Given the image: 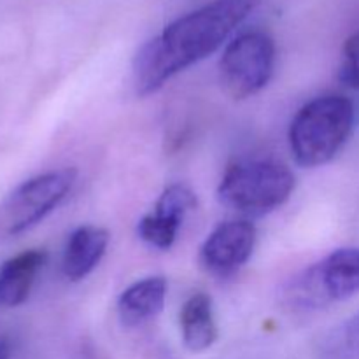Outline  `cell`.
Listing matches in <instances>:
<instances>
[{
  "label": "cell",
  "mask_w": 359,
  "mask_h": 359,
  "mask_svg": "<svg viewBox=\"0 0 359 359\" xmlns=\"http://www.w3.org/2000/svg\"><path fill=\"white\" fill-rule=\"evenodd\" d=\"M354 128V105L342 95H323L307 102L290 125V149L300 167L330 163Z\"/></svg>",
  "instance_id": "obj_2"
},
{
  "label": "cell",
  "mask_w": 359,
  "mask_h": 359,
  "mask_svg": "<svg viewBox=\"0 0 359 359\" xmlns=\"http://www.w3.org/2000/svg\"><path fill=\"white\" fill-rule=\"evenodd\" d=\"M276 69V42L266 32L251 30L231 39L219 60V81L235 100L259 93Z\"/></svg>",
  "instance_id": "obj_6"
},
{
  "label": "cell",
  "mask_w": 359,
  "mask_h": 359,
  "mask_svg": "<svg viewBox=\"0 0 359 359\" xmlns=\"http://www.w3.org/2000/svg\"><path fill=\"white\" fill-rule=\"evenodd\" d=\"M297 186L294 174L272 160H248L231 165L217 186V200L244 216H265L283 207Z\"/></svg>",
  "instance_id": "obj_3"
},
{
  "label": "cell",
  "mask_w": 359,
  "mask_h": 359,
  "mask_svg": "<svg viewBox=\"0 0 359 359\" xmlns=\"http://www.w3.org/2000/svg\"><path fill=\"white\" fill-rule=\"evenodd\" d=\"M182 342L191 353H203L217 340V325L214 318L212 298L195 293L184 302L179 314Z\"/></svg>",
  "instance_id": "obj_12"
},
{
  "label": "cell",
  "mask_w": 359,
  "mask_h": 359,
  "mask_svg": "<svg viewBox=\"0 0 359 359\" xmlns=\"http://www.w3.org/2000/svg\"><path fill=\"white\" fill-rule=\"evenodd\" d=\"M259 4L262 0H210L168 23L133 58L137 93H156L172 77L216 53Z\"/></svg>",
  "instance_id": "obj_1"
},
{
  "label": "cell",
  "mask_w": 359,
  "mask_h": 359,
  "mask_svg": "<svg viewBox=\"0 0 359 359\" xmlns=\"http://www.w3.org/2000/svg\"><path fill=\"white\" fill-rule=\"evenodd\" d=\"M196 207V195L184 184H170L156 200L154 210L139 221L137 233L154 249L167 251L177 241L182 221Z\"/></svg>",
  "instance_id": "obj_8"
},
{
  "label": "cell",
  "mask_w": 359,
  "mask_h": 359,
  "mask_svg": "<svg viewBox=\"0 0 359 359\" xmlns=\"http://www.w3.org/2000/svg\"><path fill=\"white\" fill-rule=\"evenodd\" d=\"M76 179V168H58L21 182L0 203V241L18 237L41 223L65 200Z\"/></svg>",
  "instance_id": "obj_5"
},
{
  "label": "cell",
  "mask_w": 359,
  "mask_h": 359,
  "mask_svg": "<svg viewBox=\"0 0 359 359\" xmlns=\"http://www.w3.org/2000/svg\"><path fill=\"white\" fill-rule=\"evenodd\" d=\"M168 284L161 276L146 277L126 287L118 298L119 321L128 328L144 325L163 312Z\"/></svg>",
  "instance_id": "obj_10"
},
{
  "label": "cell",
  "mask_w": 359,
  "mask_h": 359,
  "mask_svg": "<svg viewBox=\"0 0 359 359\" xmlns=\"http://www.w3.org/2000/svg\"><path fill=\"white\" fill-rule=\"evenodd\" d=\"M256 237V226L248 219L224 221L217 224L200 248V266L210 276H233L251 259Z\"/></svg>",
  "instance_id": "obj_7"
},
{
  "label": "cell",
  "mask_w": 359,
  "mask_h": 359,
  "mask_svg": "<svg viewBox=\"0 0 359 359\" xmlns=\"http://www.w3.org/2000/svg\"><path fill=\"white\" fill-rule=\"evenodd\" d=\"M46 259L44 249H28L7 259L0 266V305L20 307L25 304Z\"/></svg>",
  "instance_id": "obj_11"
},
{
  "label": "cell",
  "mask_w": 359,
  "mask_h": 359,
  "mask_svg": "<svg viewBox=\"0 0 359 359\" xmlns=\"http://www.w3.org/2000/svg\"><path fill=\"white\" fill-rule=\"evenodd\" d=\"M0 359H11V344L7 339H0Z\"/></svg>",
  "instance_id": "obj_15"
},
{
  "label": "cell",
  "mask_w": 359,
  "mask_h": 359,
  "mask_svg": "<svg viewBox=\"0 0 359 359\" xmlns=\"http://www.w3.org/2000/svg\"><path fill=\"white\" fill-rule=\"evenodd\" d=\"M359 293V249L332 251L287 280L284 307L293 312L321 311Z\"/></svg>",
  "instance_id": "obj_4"
},
{
  "label": "cell",
  "mask_w": 359,
  "mask_h": 359,
  "mask_svg": "<svg viewBox=\"0 0 359 359\" xmlns=\"http://www.w3.org/2000/svg\"><path fill=\"white\" fill-rule=\"evenodd\" d=\"M339 79L346 86L359 91V30L344 42Z\"/></svg>",
  "instance_id": "obj_14"
},
{
  "label": "cell",
  "mask_w": 359,
  "mask_h": 359,
  "mask_svg": "<svg viewBox=\"0 0 359 359\" xmlns=\"http://www.w3.org/2000/svg\"><path fill=\"white\" fill-rule=\"evenodd\" d=\"M111 242L105 228L84 224L76 228L67 238L62 256V272L72 283L83 280L93 272L104 258Z\"/></svg>",
  "instance_id": "obj_9"
},
{
  "label": "cell",
  "mask_w": 359,
  "mask_h": 359,
  "mask_svg": "<svg viewBox=\"0 0 359 359\" xmlns=\"http://www.w3.org/2000/svg\"><path fill=\"white\" fill-rule=\"evenodd\" d=\"M316 358L359 359V312L323 337Z\"/></svg>",
  "instance_id": "obj_13"
}]
</instances>
